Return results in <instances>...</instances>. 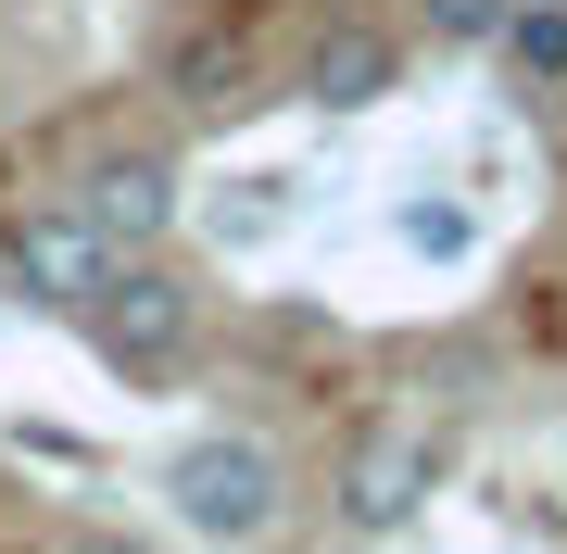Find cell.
<instances>
[{
	"instance_id": "obj_11",
	"label": "cell",
	"mask_w": 567,
	"mask_h": 554,
	"mask_svg": "<svg viewBox=\"0 0 567 554\" xmlns=\"http://www.w3.org/2000/svg\"><path fill=\"white\" fill-rule=\"evenodd\" d=\"M63 554H152V542H140V530H76Z\"/></svg>"
},
{
	"instance_id": "obj_1",
	"label": "cell",
	"mask_w": 567,
	"mask_h": 554,
	"mask_svg": "<svg viewBox=\"0 0 567 554\" xmlns=\"http://www.w3.org/2000/svg\"><path fill=\"white\" fill-rule=\"evenodd\" d=\"M152 492H164V516H177L189 542L252 554V542H278V530H290V453H278V441H252V429H203V441L164 453Z\"/></svg>"
},
{
	"instance_id": "obj_6",
	"label": "cell",
	"mask_w": 567,
	"mask_h": 554,
	"mask_svg": "<svg viewBox=\"0 0 567 554\" xmlns=\"http://www.w3.org/2000/svg\"><path fill=\"white\" fill-rule=\"evenodd\" d=\"M391 88H404V25H379V13H328L303 63H290V102L328 114V126H353V114H379Z\"/></svg>"
},
{
	"instance_id": "obj_8",
	"label": "cell",
	"mask_w": 567,
	"mask_h": 554,
	"mask_svg": "<svg viewBox=\"0 0 567 554\" xmlns=\"http://www.w3.org/2000/svg\"><path fill=\"white\" fill-rule=\"evenodd\" d=\"M505 51H517V63H529V76H543V88H567V0H517Z\"/></svg>"
},
{
	"instance_id": "obj_3",
	"label": "cell",
	"mask_w": 567,
	"mask_h": 554,
	"mask_svg": "<svg viewBox=\"0 0 567 554\" xmlns=\"http://www.w3.org/2000/svg\"><path fill=\"white\" fill-rule=\"evenodd\" d=\"M429 492H442V429L429 416H365L341 441V479H328V504H341V542H404Z\"/></svg>"
},
{
	"instance_id": "obj_9",
	"label": "cell",
	"mask_w": 567,
	"mask_h": 554,
	"mask_svg": "<svg viewBox=\"0 0 567 554\" xmlns=\"http://www.w3.org/2000/svg\"><path fill=\"white\" fill-rule=\"evenodd\" d=\"M416 13H429V39H442V51H505L517 0H416Z\"/></svg>"
},
{
	"instance_id": "obj_10",
	"label": "cell",
	"mask_w": 567,
	"mask_h": 554,
	"mask_svg": "<svg viewBox=\"0 0 567 554\" xmlns=\"http://www.w3.org/2000/svg\"><path fill=\"white\" fill-rule=\"evenodd\" d=\"M404 240H416V252H466V215H442V202H404Z\"/></svg>"
},
{
	"instance_id": "obj_4",
	"label": "cell",
	"mask_w": 567,
	"mask_h": 554,
	"mask_svg": "<svg viewBox=\"0 0 567 554\" xmlns=\"http://www.w3.org/2000/svg\"><path fill=\"white\" fill-rule=\"evenodd\" d=\"M114 265H126V252L89 227L76 189H63V202H25L13 227H0V290H13L25 315H63V328L102 303V278H114Z\"/></svg>"
},
{
	"instance_id": "obj_7",
	"label": "cell",
	"mask_w": 567,
	"mask_h": 554,
	"mask_svg": "<svg viewBox=\"0 0 567 554\" xmlns=\"http://www.w3.org/2000/svg\"><path fill=\"white\" fill-rule=\"evenodd\" d=\"M152 88H164V114H177V126L252 114V39H240V25H177V39L152 51Z\"/></svg>"
},
{
	"instance_id": "obj_2",
	"label": "cell",
	"mask_w": 567,
	"mask_h": 554,
	"mask_svg": "<svg viewBox=\"0 0 567 554\" xmlns=\"http://www.w3.org/2000/svg\"><path fill=\"white\" fill-rule=\"evenodd\" d=\"M76 341L102 353L126 390L189 378V353H203V278H189V265H164V252H126V265L102 278V303L76 315Z\"/></svg>"
},
{
	"instance_id": "obj_5",
	"label": "cell",
	"mask_w": 567,
	"mask_h": 554,
	"mask_svg": "<svg viewBox=\"0 0 567 554\" xmlns=\"http://www.w3.org/2000/svg\"><path fill=\"white\" fill-rule=\"evenodd\" d=\"M76 202H89V227H102L114 252H164L177 215H189V165L164 139H102L76 165Z\"/></svg>"
}]
</instances>
